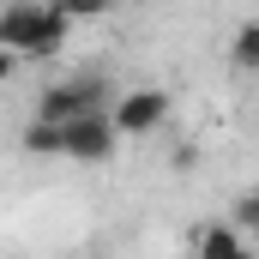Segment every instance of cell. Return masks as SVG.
Instances as JSON below:
<instances>
[{
    "label": "cell",
    "mask_w": 259,
    "mask_h": 259,
    "mask_svg": "<svg viewBox=\"0 0 259 259\" xmlns=\"http://www.w3.org/2000/svg\"><path fill=\"white\" fill-rule=\"evenodd\" d=\"M169 109H175V103H169V91H157V84H151V91H127L121 103H109V121H115L121 139H145V133H157L163 121H169Z\"/></svg>",
    "instance_id": "cell-4"
},
{
    "label": "cell",
    "mask_w": 259,
    "mask_h": 259,
    "mask_svg": "<svg viewBox=\"0 0 259 259\" xmlns=\"http://www.w3.org/2000/svg\"><path fill=\"white\" fill-rule=\"evenodd\" d=\"M91 109H109V78H103V72L55 78V84L36 97V115H42V121H72V115H91Z\"/></svg>",
    "instance_id": "cell-2"
},
{
    "label": "cell",
    "mask_w": 259,
    "mask_h": 259,
    "mask_svg": "<svg viewBox=\"0 0 259 259\" xmlns=\"http://www.w3.org/2000/svg\"><path fill=\"white\" fill-rule=\"evenodd\" d=\"M18 61H24V55H18V49H6V42H0V78H12V72H18Z\"/></svg>",
    "instance_id": "cell-10"
},
{
    "label": "cell",
    "mask_w": 259,
    "mask_h": 259,
    "mask_svg": "<svg viewBox=\"0 0 259 259\" xmlns=\"http://www.w3.org/2000/svg\"><path fill=\"white\" fill-rule=\"evenodd\" d=\"M66 18L55 0H12L6 12H0V42L6 49H18L24 61H42V55H55L66 42Z\"/></svg>",
    "instance_id": "cell-1"
},
{
    "label": "cell",
    "mask_w": 259,
    "mask_h": 259,
    "mask_svg": "<svg viewBox=\"0 0 259 259\" xmlns=\"http://www.w3.org/2000/svg\"><path fill=\"white\" fill-rule=\"evenodd\" d=\"M115 145H121V133L109 121V109H91V115L61 121V157H72V163H109Z\"/></svg>",
    "instance_id": "cell-3"
},
{
    "label": "cell",
    "mask_w": 259,
    "mask_h": 259,
    "mask_svg": "<svg viewBox=\"0 0 259 259\" xmlns=\"http://www.w3.org/2000/svg\"><path fill=\"white\" fill-rule=\"evenodd\" d=\"M229 55H235V66H241V72H259V18L235 30V42H229Z\"/></svg>",
    "instance_id": "cell-7"
},
{
    "label": "cell",
    "mask_w": 259,
    "mask_h": 259,
    "mask_svg": "<svg viewBox=\"0 0 259 259\" xmlns=\"http://www.w3.org/2000/svg\"><path fill=\"white\" fill-rule=\"evenodd\" d=\"M133 6H145V0H133Z\"/></svg>",
    "instance_id": "cell-11"
},
{
    "label": "cell",
    "mask_w": 259,
    "mask_h": 259,
    "mask_svg": "<svg viewBox=\"0 0 259 259\" xmlns=\"http://www.w3.org/2000/svg\"><path fill=\"white\" fill-rule=\"evenodd\" d=\"M55 6H61L72 24H84V18H109V12H115L121 0H55Z\"/></svg>",
    "instance_id": "cell-8"
},
{
    "label": "cell",
    "mask_w": 259,
    "mask_h": 259,
    "mask_svg": "<svg viewBox=\"0 0 259 259\" xmlns=\"http://www.w3.org/2000/svg\"><path fill=\"white\" fill-rule=\"evenodd\" d=\"M24 151H30V157H61V121H42V115H36V121L24 127Z\"/></svg>",
    "instance_id": "cell-6"
},
{
    "label": "cell",
    "mask_w": 259,
    "mask_h": 259,
    "mask_svg": "<svg viewBox=\"0 0 259 259\" xmlns=\"http://www.w3.org/2000/svg\"><path fill=\"white\" fill-rule=\"evenodd\" d=\"M193 253H205V259H241L247 253V229H241V223H205V229H193Z\"/></svg>",
    "instance_id": "cell-5"
},
{
    "label": "cell",
    "mask_w": 259,
    "mask_h": 259,
    "mask_svg": "<svg viewBox=\"0 0 259 259\" xmlns=\"http://www.w3.org/2000/svg\"><path fill=\"white\" fill-rule=\"evenodd\" d=\"M235 223H241L247 235H259V187H247V193L235 199Z\"/></svg>",
    "instance_id": "cell-9"
}]
</instances>
